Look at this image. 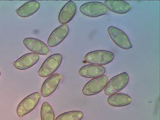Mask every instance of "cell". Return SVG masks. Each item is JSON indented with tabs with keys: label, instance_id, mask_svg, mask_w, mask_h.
Returning <instances> with one entry per match:
<instances>
[{
	"label": "cell",
	"instance_id": "obj_1",
	"mask_svg": "<svg viewBox=\"0 0 160 120\" xmlns=\"http://www.w3.org/2000/svg\"><path fill=\"white\" fill-rule=\"evenodd\" d=\"M115 58V55L111 51L106 50H97L88 52L85 55L86 62L95 65L102 66L108 65Z\"/></svg>",
	"mask_w": 160,
	"mask_h": 120
},
{
	"label": "cell",
	"instance_id": "obj_2",
	"mask_svg": "<svg viewBox=\"0 0 160 120\" xmlns=\"http://www.w3.org/2000/svg\"><path fill=\"white\" fill-rule=\"evenodd\" d=\"M62 55L53 54L47 58L38 70V74L42 78H47L52 75L59 68L62 61Z\"/></svg>",
	"mask_w": 160,
	"mask_h": 120
},
{
	"label": "cell",
	"instance_id": "obj_3",
	"mask_svg": "<svg viewBox=\"0 0 160 120\" xmlns=\"http://www.w3.org/2000/svg\"><path fill=\"white\" fill-rule=\"evenodd\" d=\"M129 81L128 73L123 72L111 78L105 88L106 95L109 96L116 94L127 86Z\"/></svg>",
	"mask_w": 160,
	"mask_h": 120
},
{
	"label": "cell",
	"instance_id": "obj_4",
	"mask_svg": "<svg viewBox=\"0 0 160 120\" xmlns=\"http://www.w3.org/2000/svg\"><path fill=\"white\" fill-rule=\"evenodd\" d=\"M41 98V93L35 92L23 99L17 108V113L18 116L20 118H23L32 112L38 106Z\"/></svg>",
	"mask_w": 160,
	"mask_h": 120
},
{
	"label": "cell",
	"instance_id": "obj_5",
	"mask_svg": "<svg viewBox=\"0 0 160 120\" xmlns=\"http://www.w3.org/2000/svg\"><path fill=\"white\" fill-rule=\"evenodd\" d=\"M108 81V76L104 75L90 80L84 87L82 93L86 96L97 95L105 89Z\"/></svg>",
	"mask_w": 160,
	"mask_h": 120
},
{
	"label": "cell",
	"instance_id": "obj_6",
	"mask_svg": "<svg viewBox=\"0 0 160 120\" xmlns=\"http://www.w3.org/2000/svg\"><path fill=\"white\" fill-rule=\"evenodd\" d=\"M80 11L84 15L96 18L107 15L108 10L105 4L99 2H90L81 5Z\"/></svg>",
	"mask_w": 160,
	"mask_h": 120
},
{
	"label": "cell",
	"instance_id": "obj_7",
	"mask_svg": "<svg viewBox=\"0 0 160 120\" xmlns=\"http://www.w3.org/2000/svg\"><path fill=\"white\" fill-rule=\"evenodd\" d=\"M108 30L110 38L120 48L124 50L132 48V44L128 36L124 31L113 26L109 27Z\"/></svg>",
	"mask_w": 160,
	"mask_h": 120
},
{
	"label": "cell",
	"instance_id": "obj_8",
	"mask_svg": "<svg viewBox=\"0 0 160 120\" xmlns=\"http://www.w3.org/2000/svg\"><path fill=\"white\" fill-rule=\"evenodd\" d=\"M61 74L56 73L50 76L43 83L41 88V95L43 98H47L56 90L62 79Z\"/></svg>",
	"mask_w": 160,
	"mask_h": 120
},
{
	"label": "cell",
	"instance_id": "obj_9",
	"mask_svg": "<svg viewBox=\"0 0 160 120\" xmlns=\"http://www.w3.org/2000/svg\"><path fill=\"white\" fill-rule=\"evenodd\" d=\"M23 42L26 48L34 53L42 55L49 53V48L47 44L37 38H26L23 40Z\"/></svg>",
	"mask_w": 160,
	"mask_h": 120
},
{
	"label": "cell",
	"instance_id": "obj_10",
	"mask_svg": "<svg viewBox=\"0 0 160 120\" xmlns=\"http://www.w3.org/2000/svg\"><path fill=\"white\" fill-rule=\"evenodd\" d=\"M69 28L67 24H62L56 28L48 38V45L50 48H53L62 42L68 36Z\"/></svg>",
	"mask_w": 160,
	"mask_h": 120
},
{
	"label": "cell",
	"instance_id": "obj_11",
	"mask_svg": "<svg viewBox=\"0 0 160 120\" xmlns=\"http://www.w3.org/2000/svg\"><path fill=\"white\" fill-rule=\"evenodd\" d=\"M39 56L34 53H29L22 56L13 62L16 68L24 70L31 68L39 61Z\"/></svg>",
	"mask_w": 160,
	"mask_h": 120
},
{
	"label": "cell",
	"instance_id": "obj_12",
	"mask_svg": "<svg viewBox=\"0 0 160 120\" xmlns=\"http://www.w3.org/2000/svg\"><path fill=\"white\" fill-rule=\"evenodd\" d=\"M77 12L76 5L73 1H69L63 7L58 15V20L62 24H67L72 19Z\"/></svg>",
	"mask_w": 160,
	"mask_h": 120
},
{
	"label": "cell",
	"instance_id": "obj_13",
	"mask_svg": "<svg viewBox=\"0 0 160 120\" xmlns=\"http://www.w3.org/2000/svg\"><path fill=\"white\" fill-rule=\"evenodd\" d=\"M106 69L102 66L88 65L84 66L79 70L80 75L83 78H95L103 75Z\"/></svg>",
	"mask_w": 160,
	"mask_h": 120
},
{
	"label": "cell",
	"instance_id": "obj_14",
	"mask_svg": "<svg viewBox=\"0 0 160 120\" xmlns=\"http://www.w3.org/2000/svg\"><path fill=\"white\" fill-rule=\"evenodd\" d=\"M40 7V4L38 1H29L16 10V12L21 18H28L36 12L39 10Z\"/></svg>",
	"mask_w": 160,
	"mask_h": 120
},
{
	"label": "cell",
	"instance_id": "obj_15",
	"mask_svg": "<svg viewBox=\"0 0 160 120\" xmlns=\"http://www.w3.org/2000/svg\"><path fill=\"white\" fill-rule=\"evenodd\" d=\"M105 5L108 10L119 14L127 13L131 8V5L123 1H106Z\"/></svg>",
	"mask_w": 160,
	"mask_h": 120
},
{
	"label": "cell",
	"instance_id": "obj_16",
	"mask_svg": "<svg viewBox=\"0 0 160 120\" xmlns=\"http://www.w3.org/2000/svg\"><path fill=\"white\" fill-rule=\"evenodd\" d=\"M132 102V98L129 96L120 93L111 95L108 99V102L109 105L118 108L126 106Z\"/></svg>",
	"mask_w": 160,
	"mask_h": 120
},
{
	"label": "cell",
	"instance_id": "obj_17",
	"mask_svg": "<svg viewBox=\"0 0 160 120\" xmlns=\"http://www.w3.org/2000/svg\"><path fill=\"white\" fill-rule=\"evenodd\" d=\"M41 120H55L53 109L48 102H44L41 106Z\"/></svg>",
	"mask_w": 160,
	"mask_h": 120
},
{
	"label": "cell",
	"instance_id": "obj_18",
	"mask_svg": "<svg viewBox=\"0 0 160 120\" xmlns=\"http://www.w3.org/2000/svg\"><path fill=\"white\" fill-rule=\"evenodd\" d=\"M84 113L80 111H72L63 113L55 120H81L83 118Z\"/></svg>",
	"mask_w": 160,
	"mask_h": 120
},
{
	"label": "cell",
	"instance_id": "obj_19",
	"mask_svg": "<svg viewBox=\"0 0 160 120\" xmlns=\"http://www.w3.org/2000/svg\"><path fill=\"white\" fill-rule=\"evenodd\" d=\"M1 72L0 71V76H1Z\"/></svg>",
	"mask_w": 160,
	"mask_h": 120
}]
</instances>
